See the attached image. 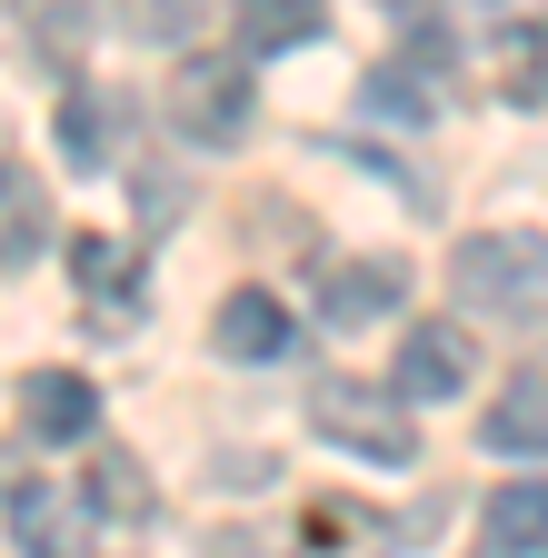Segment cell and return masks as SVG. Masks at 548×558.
I'll use <instances>...</instances> for the list:
<instances>
[{"instance_id":"cell-15","label":"cell","mask_w":548,"mask_h":558,"mask_svg":"<svg viewBox=\"0 0 548 558\" xmlns=\"http://www.w3.org/2000/svg\"><path fill=\"white\" fill-rule=\"evenodd\" d=\"M11 529H21V548H40V558H60V548H81V519L50 499L40 478H21L11 488Z\"/></svg>"},{"instance_id":"cell-9","label":"cell","mask_w":548,"mask_h":558,"mask_svg":"<svg viewBox=\"0 0 548 558\" xmlns=\"http://www.w3.org/2000/svg\"><path fill=\"white\" fill-rule=\"evenodd\" d=\"M50 190L21 170V160H0V269H31L40 250H50Z\"/></svg>"},{"instance_id":"cell-8","label":"cell","mask_w":548,"mask_h":558,"mask_svg":"<svg viewBox=\"0 0 548 558\" xmlns=\"http://www.w3.org/2000/svg\"><path fill=\"white\" fill-rule=\"evenodd\" d=\"M478 439H489L499 459H548V369L509 379V389L489 399V418H478Z\"/></svg>"},{"instance_id":"cell-6","label":"cell","mask_w":548,"mask_h":558,"mask_svg":"<svg viewBox=\"0 0 548 558\" xmlns=\"http://www.w3.org/2000/svg\"><path fill=\"white\" fill-rule=\"evenodd\" d=\"M399 310V259H319V319L329 329H369Z\"/></svg>"},{"instance_id":"cell-16","label":"cell","mask_w":548,"mask_h":558,"mask_svg":"<svg viewBox=\"0 0 548 558\" xmlns=\"http://www.w3.org/2000/svg\"><path fill=\"white\" fill-rule=\"evenodd\" d=\"M409 70H419V60L369 70V110H379V120H409V130H429V120H439V90H429V81H409Z\"/></svg>"},{"instance_id":"cell-13","label":"cell","mask_w":548,"mask_h":558,"mask_svg":"<svg viewBox=\"0 0 548 558\" xmlns=\"http://www.w3.org/2000/svg\"><path fill=\"white\" fill-rule=\"evenodd\" d=\"M81 499H90V519H150V478H141L130 449H100L90 478H81Z\"/></svg>"},{"instance_id":"cell-12","label":"cell","mask_w":548,"mask_h":558,"mask_svg":"<svg viewBox=\"0 0 548 558\" xmlns=\"http://www.w3.org/2000/svg\"><path fill=\"white\" fill-rule=\"evenodd\" d=\"M499 100H519V110L548 100V21H509L499 31Z\"/></svg>"},{"instance_id":"cell-2","label":"cell","mask_w":548,"mask_h":558,"mask_svg":"<svg viewBox=\"0 0 548 558\" xmlns=\"http://www.w3.org/2000/svg\"><path fill=\"white\" fill-rule=\"evenodd\" d=\"M538 279H548V240H538V230H478V240L449 259L459 310H489V319H528V310H538Z\"/></svg>"},{"instance_id":"cell-10","label":"cell","mask_w":548,"mask_h":558,"mask_svg":"<svg viewBox=\"0 0 548 558\" xmlns=\"http://www.w3.org/2000/svg\"><path fill=\"white\" fill-rule=\"evenodd\" d=\"M478 529H489V548L509 558H538L548 548V478H509L489 509H478Z\"/></svg>"},{"instance_id":"cell-17","label":"cell","mask_w":548,"mask_h":558,"mask_svg":"<svg viewBox=\"0 0 548 558\" xmlns=\"http://www.w3.org/2000/svg\"><path fill=\"white\" fill-rule=\"evenodd\" d=\"M71 259H81V290H90V300H100V290H110V300H120V310H130V259H120V250H110V240H81V250H71Z\"/></svg>"},{"instance_id":"cell-5","label":"cell","mask_w":548,"mask_h":558,"mask_svg":"<svg viewBox=\"0 0 548 558\" xmlns=\"http://www.w3.org/2000/svg\"><path fill=\"white\" fill-rule=\"evenodd\" d=\"M21 429L50 439V449L90 439V429H100V389H90L81 369H31V379H21Z\"/></svg>"},{"instance_id":"cell-14","label":"cell","mask_w":548,"mask_h":558,"mask_svg":"<svg viewBox=\"0 0 548 558\" xmlns=\"http://www.w3.org/2000/svg\"><path fill=\"white\" fill-rule=\"evenodd\" d=\"M110 140H120V110L100 90H71V100H60V160H71V170H100Z\"/></svg>"},{"instance_id":"cell-7","label":"cell","mask_w":548,"mask_h":558,"mask_svg":"<svg viewBox=\"0 0 548 558\" xmlns=\"http://www.w3.org/2000/svg\"><path fill=\"white\" fill-rule=\"evenodd\" d=\"M290 339H300V319L269 300V290H230L220 319H210V349H220V360H280Z\"/></svg>"},{"instance_id":"cell-11","label":"cell","mask_w":548,"mask_h":558,"mask_svg":"<svg viewBox=\"0 0 548 558\" xmlns=\"http://www.w3.org/2000/svg\"><path fill=\"white\" fill-rule=\"evenodd\" d=\"M319 31H329L319 0H240V50H249V60H269V50H309Z\"/></svg>"},{"instance_id":"cell-1","label":"cell","mask_w":548,"mask_h":558,"mask_svg":"<svg viewBox=\"0 0 548 558\" xmlns=\"http://www.w3.org/2000/svg\"><path fill=\"white\" fill-rule=\"evenodd\" d=\"M309 429H319L329 449L369 459V469L419 459V418H409V399H399V389H379V379H350V369L309 389Z\"/></svg>"},{"instance_id":"cell-3","label":"cell","mask_w":548,"mask_h":558,"mask_svg":"<svg viewBox=\"0 0 548 558\" xmlns=\"http://www.w3.org/2000/svg\"><path fill=\"white\" fill-rule=\"evenodd\" d=\"M160 110H170V130L190 140V150H240V130H249V70L220 60V50H180Z\"/></svg>"},{"instance_id":"cell-18","label":"cell","mask_w":548,"mask_h":558,"mask_svg":"<svg viewBox=\"0 0 548 558\" xmlns=\"http://www.w3.org/2000/svg\"><path fill=\"white\" fill-rule=\"evenodd\" d=\"M199 21H210V0H141V31L150 40H190Z\"/></svg>"},{"instance_id":"cell-4","label":"cell","mask_w":548,"mask_h":558,"mask_svg":"<svg viewBox=\"0 0 548 558\" xmlns=\"http://www.w3.org/2000/svg\"><path fill=\"white\" fill-rule=\"evenodd\" d=\"M478 379V349H468V329L459 319H419V329H409L399 339V399H459Z\"/></svg>"}]
</instances>
